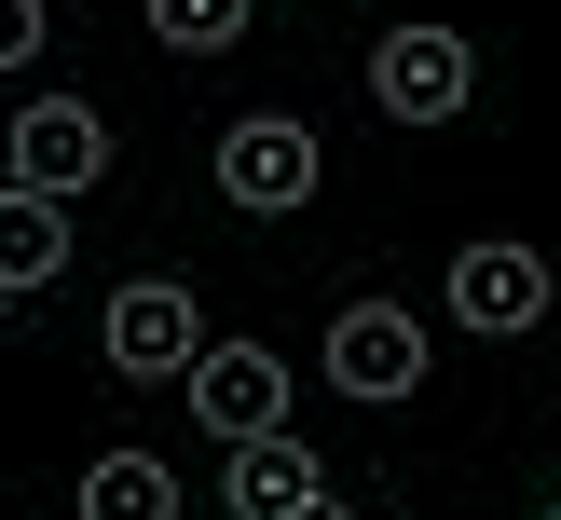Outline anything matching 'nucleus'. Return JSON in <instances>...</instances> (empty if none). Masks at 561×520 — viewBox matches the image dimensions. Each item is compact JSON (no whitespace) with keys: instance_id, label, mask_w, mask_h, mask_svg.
<instances>
[{"instance_id":"1","label":"nucleus","mask_w":561,"mask_h":520,"mask_svg":"<svg viewBox=\"0 0 561 520\" xmlns=\"http://www.w3.org/2000/svg\"><path fill=\"white\" fill-rule=\"evenodd\" d=\"M316 124H288V109H247V124H219V192H233L247 219H288L316 206Z\"/></svg>"},{"instance_id":"2","label":"nucleus","mask_w":561,"mask_h":520,"mask_svg":"<svg viewBox=\"0 0 561 520\" xmlns=\"http://www.w3.org/2000/svg\"><path fill=\"white\" fill-rule=\"evenodd\" d=\"M466 82H480L466 27H383V42H370V96L398 109V124H453Z\"/></svg>"},{"instance_id":"3","label":"nucleus","mask_w":561,"mask_h":520,"mask_svg":"<svg viewBox=\"0 0 561 520\" xmlns=\"http://www.w3.org/2000/svg\"><path fill=\"white\" fill-rule=\"evenodd\" d=\"M192 425H206L219 452L288 438V370H274L261 343H206V356H192Z\"/></svg>"},{"instance_id":"4","label":"nucleus","mask_w":561,"mask_h":520,"mask_svg":"<svg viewBox=\"0 0 561 520\" xmlns=\"http://www.w3.org/2000/svg\"><path fill=\"white\" fill-rule=\"evenodd\" d=\"M192 356H206V315H192L179 274H137V288H110V370H137V383L179 370V383H192Z\"/></svg>"},{"instance_id":"5","label":"nucleus","mask_w":561,"mask_h":520,"mask_svg":"<svg viewBox=\"0 0 561 520\" xmlns=\"http://www.w3.org/2000/svg\"><path fill=\"white\" fill-rule=\"evenodd\" d=\"M110 178V124L82 96H42L14 124V192H42V206H69V192H96Z\"/></svg>"},{"instance_id":"6","label":"nucleus","mask_w":561,"mask_h":520,"mask_svg":"<svg viewBox=\"0 0 561 520\" xmlns=\"http://www.w3.org/2000/svg\"><path fill=\"white\" fill-rule=\"evenodd\" d=\"M329 383H343V397H411V383H425V328H411L398 301L329 315Z\"/></svg>"},{"instance_id":"7","label":"nucleus","mask_w":561,"mask_h":520,"mask_svg":"<svg viewBox=\"0 0 561 520\" xmlns=\"http://www.w3.org/2000/svg\"><path fill=\"white\" fill-rule=\"evenodd\" d=\"M453 315L493 328V343H520V328L548 315V261H535V246H507V233L466 246V261H453Z\"/></svg>"},{"instance_id":"8","label":"nucleus","mask_w":561,"mask_h":520,"mask_svg":"<svg viewBox=\"0 0 561 520\" xmlns=\"http://www.w3.org/2000/svg\"><path fill=\"white\" fill-rule=\"evenodd\" d=\"M301 507H329L316 452H301V438H247L233 452V520H301Z\"/></svg>"},{"instance_id":"9","label":"nucleus","mask_w":561,"mask_h":520,"mask_svg":"<svg viewBox=\"0 0 561 520\" xmlns=\"http://www.w3.org/2000/svg\"><path fill=\"white\" fill-rule=\"evenodd\" d=\"M42 274H69V206L0 192V288H42Z\"/></svg>"},{"instance_id":"10","label":"nucleus","mask_w":561,"mask_h":520,"mask_svg":"<svg viewBox=\"0 0 561 520\" xmlns=\"http://www.w3.org/2000/svg\"><path fill=\"white\" fill-rule=\"evenodd\" d=\"M82 520H179V479L151 452H96L82 465Z\"/></svg>"},{"instance_id":"11","label":"nucleus","mask_w":561,"mask_h":520,"mask_svg":"<svg viewBox=\"0 0 561 520\" xmlns=\"http://www.w3.org/2000/svg\"><path fill=\"white\" fill-rule=\"evenodd\" d=\"M151 27L179 55H219V42H247V0H151Z\"/></svg>"},{"instance_id":"12","label":"nucleus","mask_w":561,"mask_h":520,"mask_svg":"<svg viewBox=\"0 0 561 520\" xmlns=\"http://www.w3.org/2000/svg\"><path fill=\"white\" fill-rule=\"evenodd\" d=\"M42 55V0H0V69H27Z\"/></svg>"},{"instance_id":"13","label":"nucleus","mask_w":561,"mask_h":520,"mask_svg":"<svg viewBox=\"0 0 561 520\" xmlns=\"http://www.w3.org/2000/svg\"><path fill=\"white\" fill-rule=\"evenodd\" d=\"M301 520H343V507H301Z\"/></svg>"},{"instance_id":"14","label":"nucleus","mask_w":561,"mask_h":520,"mask_svg":"<svg viewBox=\"0 0 561 520\" xmlns=\"http://www.w3.org/2000/svg\"><path fill=\"white\" fill-rule=\"evenodd\" d=\"M0 301H14V288H0Z\"/></svg>"}]
</instances>
